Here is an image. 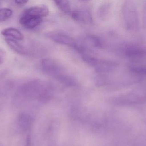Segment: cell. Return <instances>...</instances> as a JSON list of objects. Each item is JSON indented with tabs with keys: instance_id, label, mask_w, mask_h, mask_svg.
Returning a JSON list of instances; mask_svg holds the SVG:
<instances>
[{
	"instance_id": "cell-14",
	"label": "cell",
	"mask_w": 146,
	"mask_h": 146,
	"mask_svg": "<svg viewBox=\"0 0 146 146\" xmlns=\"http://www.w3.org/2000/svg\"><path fill=\"white\" fill-rule=\"evenodd\" d=\"M30 138H29V137H27V138L26 140V144L25 146H30Z\"/></svg>"
},
{
	"instance_id": "cell-3",
	"label": "cell",
	"mask_w": 146,
	"mask_h": 146,
	"mask_svg": "<svg viewBox=\"0 0 146 146\" xmlns=\"http://www.w3.org/2000/svg\"><path fill=\"white\" fill-rule=\"evenodd\" d=\"M43 68L46 73L52 75H56L60 72V69L57 63L49 59H45L42 62Z\"/></svg>"
},
{
	"instance_id": "cell-13",
	"label": "cell",
	"mask_w": 146,
	"mask_h": 146,
	"mask_svg": "<svg viewBox=\"0 0 146 146\" xmlns=\"http://www.w3.org/2000/svg\"><path fill=\"white\" fill-rule=\"evenodd\" d=\"M28 1H15V2L17 5L19 6H22V5H25L27 3Z\"/></svg>"
},
{
	"instance_id": "cell-1",
	"label": "cell",
	"mask_w": 146,
	"mask_h": 146,
	"mask_svg": "<svg viewBox=\"0 0 146 146\" xmlns=\"http://www.w3.org/2000/svg\"><path fill=\"white\" fill-rule=\"evenodd\" d=\"M49 9L44 5L33 6L27 9L21 15L19 22L27 29H33L42 22L43 18L49 14Z\"/></svg>"
},
{
	"instance_id": "cell-9",
	"label": "cell",
	"mask_w": 146,
	"mask_h": 146,
	"mask_svg": "<svg viewBox=\"0 0 146 146\" xmlns=\"http://www.w3.org/2000/svg\"><path fill=\"white\" fill-rule=\"evenodd\" d=\"M126 54L129 57H138L145 55L146 52L141 49L131 48L127 51Z\"/></svg>"
},
{
	"instance_id": "cell-2",
	"label": "cell",
	"mask_w": 146,
	"mask_h": 146,
	"mask_svg": "<svg viewBox=\"0 0 146 146\" xmlns=\"http://www.w3.org/2000/svg\"><path fill=\"white\" fill-rule=\"evenodd\" d=\"M50 37L54 42L64 45L75 47L76 45L73 38L66 34L62 33H55L51 34Z\"/></svg>"
},
{
	"instance_id": "cell-7",
	"label": "cell",
	"mask_w": 146,
	"mask_h": 146,
	"mask_svg": "<svg viewBox=\"0 0 146 146\" xmlns=\"http://www.w3.org/2000/svg\"><path fill=\"white\" fill-rule=\"evenodd\" d=\"M19 125L22 129H27L31 123V119L27 114H22L19 116Z\"/></svg>"
},
{
	"instance_id": "cell-15",
	"label": "cell",
	"mask_w": 146,
	"mask_h": 146,
	"mask_svg": "<svg viewBox=\"0 0 146 146\" xmlns=\"http://www.w3.org/2000/svg\"><path fill=\"white\" fill-rule=\"evenodd\" d=\"M1 1H0V6H1Z\"/></svg>"
},
{
	"instance_id": "cell-5",
	"label": "cell",
	"mask_w": 146,
	"mask_h": 146,
	"mask_svg": "<svg viewBox=\"0 0 146 146\" xmlns=\"http://www.w3.org/2000/svg\"><path fill=\"white\" fill-rule=\"evenodd\" d=\"M5 41L9 48L15 52L19 55H24L26 54L25 49L15 39L10 38H7Z\"/></svg>"
},
{
	"instance_id": "cell-4",
	"label": "cell",
	"mask_w": 146,
	"mask_h": 146,
	"mask_svg": "<svg viewBox=\"0 0 146 146\" xmlns=\"http://www.w3.org/2000/svg\"><path fill=\"white\" fill-rule=\"evenodd\" d=\"M1 34L7 38L13 39L15 40H21L24 39L23 34L18 29L14 27H9L2 31Z\"/></svg>"
},
{
	"instance_id": "cell-11",
	"label": "cell",
	"mask_w": 146,
	"mask_h": 146,
	"mask_svg": "<svg viewBox=\"0 0 146 146\" xmlns=\"http://www.w3.org/2000/svg\"><path fill=\"white\" fill-rule=\"evenodd\" d=\"M131 70L133 73L139 75H146V67L142 66H135L131 67Z\"/></svg>"
},
{
	"instance_id": "cell-6",
	"label": "cell",
	"mask_w": 146,
	"mask_h": 146,
	"mask_svg": "<svg viewBox=\"0 0 146 146\" xmlns=\"http://www.w3.org/2000/svg\"><path fill=\"white\" fill-rule=\"evenodd\" d=\"M72 17L75 20L83 23H87L91 21L90 14L86 10H80L74 11Z\"/></svg>"
},
{
	"instance_id": "cell-8",
	"label": "cell",
	"mask_w": 146,
	"mask_h": 146,
	"mask_svg": "<svg viewBox=\"0 0 146 146\" xmlns=\"http://www.w3.org/2000/svg\"><path fill=\"white\" fill-rule=\"evenodd\" d=\"M55 2L56 5L62 12L67 14L71 12V5L69 1H56Z\"/></svg>"
},
{
	"instance_id": "cell-10",
	"label": "cell",
	"mask_w": 146,
	"mask_h": 146,
	"mask_svg": "<svg viewBox=\"0 0 146 146\" xmlns=\"http://www.w3.org/2000/svg\"><path fill=\"white\" fill-rule=\"evenodd\" d=\"M13 14L11 9L7 8H0V22L5 21L9 19Z\"/></svg>"
},
{
	"instance_id": "cell-12",
	"label": "cell",
	"mask_w": 146,
	"mask_h": 146,
	"mask_svg": "<svg viewBox=\"0 0 146 146\" xmlns=\"http://www.w3.org/2000/svg\"><path fill=\"white\" fill-rule=\"evenodd\" d=\"M6 52L4 50L0 48V64H2L5 60L6 57Z\"/></svg>"
}]
</instances>
